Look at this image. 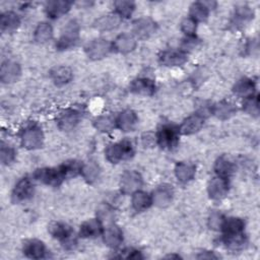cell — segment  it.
<instances>
[{"mask_svg":"<svg viewBox=\"0 0 260 260\" xmlns=\"http://www.w3.org/2000/svg\"><path fill=\"white\" fill-rule=\"evenodd\" d=\"M133 154L134 147L132 143L127 139L109 144L105 149L106 158L112 164H118L123 160H127L131 158Z\"/></svg>","mask_w":260,"mask_h":260,"instance_id":"6da1fadb","label":"cell"},{"mask_svg":"<svg viewBox=\"0 0 260 260\" xmlns=\"http://www.w3.org/2000/svg\"><path fill=\"white\" fill-rule=\"evenodd\" d=\"M21 145L29 150L38 149L43 145L44 133L42 128L37 124H29L25 126L20 132Z\"/></svg>","mask_w":260,"mask_h":260,"instance_id":"7a4b0ae2","label":"cell"},{"mask_svg":"<svg viewBox=\"0 0 260 260\" xmlns=\"http://www.w3.org/2000/svg\"><path fill=\"white\" fill-rule=\"evenodd\" d=\"M79 39V24L76 20H70L63 27L59 39L56 42V48L64 51L76 45Z\"/></svg>","mask_w":260,"mask_h":260,"instance_id":"3957f363","label":"cell"},{"mask_svg":"<svg viewBox=\"0 0 260 260\" xmlns=\"http://www.w3.org/2000/svg\"><path fill=\"white\" fill-rule=\"evenodd\" d=\"M48 232L53 238L59 240L67 249H72L76 245V240L73 237V231L66 223L52 221L48 226Z\"/></svg>","mask_w":260,"mask_h":260,"instance_id":"277c9868","label":"cell"},{"mask_svg":"<svg viewBox=\"0 0 260 260\" xmlns=\"http://www.w3.org/2000/svg\"><path fill=\"white\" fill-rule=\"evenodd\" d=\"M179 128L174 125H162L155 134L156 143L166 149H172L179 141Z\"/></svg>","mask_w":260,"mask_h":260,"instance_id":"5b68a950","label":"cell"},{"mask_svg":"<svg viewBox=\"0 0 260 260\" xmlns=\"http://www.w3.org/2000/svg\"><path fill=\"white\" fill-rule=\"evenodd\" d=\"M113 49L112 43L103 38H96L86 44L84 52L91 60H101L105 58Z\"/></svg>","mask_w":260,"mask_h":260,"instance_id":"8992f818","label":"cell"},{"mask_svg":"<svg viewBox=\"0 0 260 260\" xmlns=\"http://www.w3.org/2000/svg\"><path fill=\"white\" fill-rule=\"evenodd\" d=\"M35 180L50 186H59L64 180L65 177L62 173V170L59 167L57 168H42L38 169L34 173Z\"/></svg>","mask_w":260,"mask_h":260,"instance_id":"52a82bcc","label":"cell"},{"mask_svg":"<svg viewBox=\"0 0 260 260\" xmlns=\"http://www.w3.org/2000/svg\"><path fill=\"white\" fill-rule=\"evenodd\" d=\"M143 180L141 175L134 171H125L120 179V189L124 194H133L134 192L140 190Z\"/></svg>","mask_w":260,"mask_h":260,"instance_id":"ba28073f","label":"cell"},{"mask_svg":"<svg viewBox=\"0 0 260 260\" xmlns=\"http://www.w3.org/2000/svg\"><path fill=\"white\" fill-rule=\"evenodd\" d=\"M133 36L136 39H147L156 31V23L149 17H140L133 22Z\"/></svg>","mask_w":260,"mask_h":260,"instance_id":"9c48e42d","label":"cell"},{"mask_svg":"<svg viewBox=\"0 0 260 260\" xmlns=\"http://www.w3.org/2000/svg\"><path fill=\"white\" fill-rule=\"evenodd\" d=\"M173 198H174V190L172 186L169 184H161L157 186L151 194L152 204H154L157 207L169 206L172 203Z\"/></svg>","mask_w":260,"mask_h":260,"instance_id":"30bf717a","label":"cell"},{"mask_svg":"<svg viewBox=\"0 0 260 260\" xmlns=\"http://www.w3.org/2000/svg\"><path fill=\"white\" fill-rule=\"evenodd\" d=\"M34 193V183L27 178H21L14 186L11 194V198L14 202H21L31 197Z\"/></svg>","mask_w":260,"mask_h":260,"instance_id":"8fae6325","label":"cell"},{"mask_svg":"<svg viewBox=\"0 0 260 260\" xmlns=\"http://www.w3.org/2000/svg\"><path fill=\"white\" fill-rule=\"evenodd\" d=\"M205 118L201 113H195L187 117L178 127L180 134L191 135L198 132L204 125Z\"/></svg>","mask_w":260,"mask_h":260,"instance_id":"7c38bea8","label":"cell"},{"mask_svg":"<svg viewBox=\"0 0 260 260\" xmlns=\"http://www.w3.org/2000/svg\"><path fill=\"white\" fill-rule=\"evenodd\" d=\"M207 192L211 199L220 200L229 192V182L228 179L215 176L212 178L207 186Z\"/></svg>","mask_w":260,"mask_h":260,"instance_id":"4fadbf2b","label":"cell"},{"mask_svg":"<svg viewBox=\"0 0 260 260\" xmlns=\"http://www.w3.org/2000/svg\"><path fill=\"white\" fill-rule=\"evenodd\" d=\"M102 236L104 243L111 248H117L123 242V232L114 222L104 226Z\"/></svg>","mask_w":260,"mask_h":260,"instance_id":"5bb4252c","label":"cell"},{"mask_svg":"<svg viewBox=\"0 0 260 260\" xmlns=\"http://www.w3.org/2000/svg\"><path fill=\"white\" fill-rule=\"evenodd\" d=\"M137 45V39L128 32H123L116 37L112 43V47L115 51L121 54H127L132 52Z\"/></svg>","mask_w":260,"mask_h":260,"instance_id":"9a60e30c","label":"cell"},{"mask_svg":"<svg viewBox=\"0 0 260 260\" xmlns=\"http://www.w3.org/2000/svg\"><path fill=\"white\" fill-rule=\"evenodd\" d=\"M158 60L164 66H181L187 61V54L182 50H167L160 53Z\"/></svg>","mask_w":260,"mask_h":260,"instance_id":"2e32d148","label":"cell"},{"mask_svg":"<svg viewBox=\"0 0 260 260\" xmlns=\"http://www.w3.org/2000/svg\"><path fill=\"white\" fill-rule=\"evenodd\" d=\"M20 65L11 60H6L2 63L0 68V80L3 83H12L20 76Z\"/></svg>","mask_w":260,"mask_h":260,"instance_id":"e0dca14e","label":"cell"},{"mask_svg":"<svg viewBox=\"0 0 260 260\" xmlns=\"http://www.w3.org/2000/svg\"><path fill=\"white\" fill-rule=\"evenodd\" d=\"M80 113L74 109H67L57 118V125L63 131L73 130L79 123Z\"/></svg>","mask_w":260,"mask_h":260,"instance_id":"ac0fdd59","label":"cell"},{"mask_svg":"<svg viewBox=\"0 0 260 260\" xmlns=\"http://www.w3.org/2000/svg\"><path fill=\"white\" fill-rule=\"evenodd\" d=\"M22 252L28 258L41 259L46 256L47 249L41 240L28 239L22 245Z\"/></svg>","mask_w":260,"mask_h":260,"instance_id":"d6986e66","label":"cell"},{"mask_svg":"<svg viewBox=\"0 0 260 260\" xmlns=\"http://www.w3.org/2000/svg\"><path fill=\"white\" fill-rule=\"evenodd\" d=\"M72 3L65 0L49 1L45 5V12L48 17L56 19L65 15L71 8Z\"/></svg>","mask_w":260,"mask_h":260,"instance_id":"ffe728a7","label":"cell"},{"mask_svg":"<svg viewBox=\"0 0 260 260\" xmlns=\"http://www.w3.org/2000/svg\"><path fill=\"white\" fill-rule=\"evenodd\" d=\"M122 18L115 12L102 15L93 22V27L99 31H110L117 28L121 23Z\"/></svg>","mask_w":260,"mask_h":260,"instance_id":"44dd1931","label":"cell"},{"mask_svg":"<svg viewBox=\"0 0 260 260\" xmlns=\"http://www.w3.org/2000/svg\"><path fill=\"white\" fill-rule=\"evenodd\" d=\"M137 121H138L137 115L135 114L134 111L130 109L122 111L116 118L117 128H119L123 132L132 131L135 128Z\"/></svg>","mask_w":260,"mask_h":260,"instance_id":"7402d4cb","label":"cell"},{"mask_svg":"<svg viewBox=\"0 0 260 260\" xmlns=\"http://www.w3.org/2000/svg\"><path fill=\"white\" fill-rule=\"evenodd\" d=\"M103 230H104V225L98 217L90 218L85 220L80 225L79 236L81 238H95L102 235Z\"/></svg>","mask_w":260,"mask_h":260,"instance_id":"603a6c76","label":"cell"},{"mask_svg":"<svg viewBox=\"0 0 260 260\" xmlns=\"http://www.w3.org/2000/svg\"><path fill=\"white\" fill-rule=\"evenodd\" d=\"M130 90L140 95H151L155 91V84L147 77H140L131 82Z\"/></svg>","mask_w":260,"mask_h":260,"instance_id":"cb8c5ba5","label":"cell"},{"mask_svg":"<svg viewBox=\"0 0 260 260\" xmlns=\"http://www.w3.org/2000/svg\"><path fill=\"white\" fill-rule=\"evenodd\" d=\"M211 8H213L211 2H194L190 6L189 17H191L197 23L204 21L207 19Z\"/></svg>","mask_w":260,"mask_h":260,"instance_id":"d4e9b609","label":"cell"},{"mask_svg":"<svg viewBox=\"0 0 260 260\" xmlns=\"http://www.w3.org/2000/svg\"><path fill=\"white\" fill-rule=\"evenodd\" d=\"M237 112V107L231 102L226 100H222L211 108V113L220 120H226L230 119L232 116H234Z\"/></svg>","mask_w":260,"mask_h":260,"instance_id":"484cf974","label":"cell"},{"mask_svg":"<svg viewBox=\"0 0 260 260\" xmlns=\"http://www.w3.org/2000/svg\"><path fill=\"white\" fill-rule=\"evenodd\" d=\"M20 25V17L14 11H6L1 14L0 26L3 32H13Z\"/></svg>","mask_w":260,"mask_h":260,"instance_id":"4316f807","label":"cell"},{"mask_svg":"<svg viewBox=\"0 0 260 260\" xmlns=\"http://www.w3.org/2000/svg\"><path fill=\"white\" fill-rule=\"evenodd\" d=\"M72 70L67 66H56L50 70V78L56 85H64L71 81Z\"/></svg>","mask_w":260,"mask_h":260,"instance_id":"83f0119b","label":"cell"},{"mask_svg":"<svg viewBox=\"0 0 260 260\" xmlns=\"http://www.w3.org/2000/svg\"><path fill=\"white\" fill-rule=\"evenodd\" d=\"M255 88L256 86L253 79L248 77H243L235 83L233 87V91L237 96L247 99L254 94Z\"/></svg>","mask_w":260,"mask_h":260,"instance_id":"f1b7e54d","label":"cell"},{"mask_svg":"<svg viewBox=\"0 0 260 260\" xmlns=\"http://www.w3.org/2000/svg\"><path fill=\"white\" fill-rule=\"evenodd\" d=\"M196 174V168L194 165L189 162H178L175 167V176L181 183H188L191 181Z\"/></svg>","mask_w":260,"mask_h":260,"instance_id":"f546056e","label":"cell"},{"mask_svg":"<svg viewBox=\"0 0 260 260\" xmlns=\"http://www.w3.org/2000/svg\"><path fill=\"white\" fill-rule=\"evenodd\" d=\"M131 195V204L133 209L136 211H144L148 209L152 204L151 195L142 190H138Z\"/></svg>","mask_w":260,"mask_h":260,"instance_id":"4dcf8cb0","label":"cell"},{"mask_svg":"<svg viewBox=\"0 0 260 260\" xmlns=\"http://www.w3.org/2000/svg\"><path fill=\"white\" fill-rule=\"evenodd\" d=\"M214 172L216 176L229 179L235 172V165L226 156H220L214 164Z\"/></svg>","mask_w":260,"mask_h":260,"instance_id":"1f68e13d","label":"cell"},{"mask_svg":"<svg viewBox=\"0 0 260 260\" xmlns=\"http://www.w3.org/2000/svg\"><path fill=\"white\" fill-rule=\"evenodd\" d=\"M80 175L87 183L92 184L99 180L101 175V169L99 165H96L94 161L89 160L82 164Z\"/></svg>","mask_w":260,"mask_h":260,"instance_id":"d6a6232c","label":"cell"},{"mask_svg":"<svg viewBox=\"0 0 260 260\" xmlns=\"http://www.w3.org/2000/svg\"><path fill=\"white\" fill-rule=\"evenodd\" d=\"M53 37V27L49 22H39L34 30V40L37 43L44 44L50 41Z\"/></svg>","mask_w":260,"mask_h":260,"instance_id":"836d02e7","label":"cell"},{"mask_svg":"<svg viewBox=\"0 0 260 260\" xmlns=\"http://www.w3.org/2000/svg\"><path fill=\"white\" fill-rule=\"evenodd\" d=\"M93 126L100 132H111L117 128L116 118L112 115H101L93 120Z\"/></svg>","mask_w":260,"mask_h":260,"instance_id":"e575fe53","label":"cell"},{"mask_svg":"<svg viewBox=\"0 0 260 260\" xmlns=\"http://www.w3.org/2000/svg\"><path fill=\"white\" fill-rule=\"evenodd\" d=\"M244 226H245L244 221L239 217H228V218L224 217L220 230L222 231L223 236L234 235V234L243 233Z\"/></svg>","mask_w":260,"mask_h":260,"instance_id":"d590c367","label":"cell"},{"mask_svg":"<svg viewBox=\"0 0 260 260\" xmlns=\"http://www.w3.org/2000/svg\"><path fill=\"white\" fill-rule=\"evenodd\" d=\"M223 243L231 251H239L245 247V245L247 244V239L244 232L234 235H224Z\"/></svg>","mask_w":260,"mask_h":260,"instance_id":"8d00e7d4","label":"cell"},{"mask_svg":"<svg viewBox=\"0 0 260 260\" xmlns=\"http://www.w3.org/2000/svg\"><path fill=\"white\" fill-rule=\"evenodd\" d=\"M115 13H117L122 19L129 18L135 10V3L132 1L119 0L114 2Z\"/></svg>","mask_w":260,"mask_h":260,"instance_id":"74e56055","label":"cell"},{"mask_svg":"<svg viewBox=\"0 0 260 260\" xmlns=\"http://www.w3.org/2000/svg\"><path fill=\"white\" fill-rule=\"evenodd\" d=\"M234 17H235V22L243 24L253 19L254 11L252 8H250L247 5H241L235 9Z\"/></svg>","mask_w":260,"mask_h":260,"instance_id":"f35d334b","label":"cell"},{"mask_svg":"<svg viewBox=\"0 0 260 260\" xmlns=\"http://www.w3.org/2000/svg\"><path fill=\"white\" fill-rule=\"evenodd\" d=\"M81 167H82V162H79L75 159L67 160L60 166L65 179L70 178V177H75L76 175L80 174Z\"/></svg>","mask_w":260,"mask_h":260,"instance_id":"ab89813d","label":"cell"},{"mask_svg":"<svg viewBox=\"0 0 260 260\" xmlns=\"http://www.w3.org/2000/svg\"><path fill=\"white\" fill-rule=\"evenodd\" d=\"M243 110L252 117L257 118L259 116V99L258 95H251L244 100Z\"/></svg>","mask_w":260,"mask_h":260,"instance_id":"60d3db41","label":"cell"},{"mask_svg":"<svg viewBox=\"0 0 260 260\" xmlns=\"http://www.w3.org/2000/svg\"><path fill=\"white\" fill-rule=\"evenodd\" d=\"M96 214H98V218L103 223V225L112 223L115 217L114 209L109 204H106V203L100 205V207L98 208Z\"/></svg>","mask_w":260,"mask_h":260,"instance_id":"b9f144b4","label":"cell"},{"mask_svg":"<svg viewBox=\"0 0 260 260\" xmlns=\"http://www.w3.org/2000/svg\"><path fill=\"white\" fill-rule=\"evenodd\" d=\"M15 158V150L10 145L2 142L0 149V159L3 165L11 164Z\"/></svg>","mask_w":260,"mask_h":260,"instance_id":"7bdbcfd3","label":"cell"},{"mask_svg":"<svg viewBox=\"0 0 260 260\" xmlns=\"http://www.w3.org/2000/svg\"><path fill=\"white\" fill-rule=\"evenodd\" d=\"M180 27L186 37H195V32L197 29V22L188 16L187 18L182 20Z\"/></svg>","mask_w":260,"mask_h":260,"instance_id":"ee69618b","label":"cell"},{"mask_svg":"<svg viewBox=\"0 0 260 260\" xmlns=\"http://www.w3.org/2000/svg\"><path fill=\"white\" fill-rule=\"evenodd\" d=\"M223 219H224V217L220 212L214 211L210 214V216L208 218V225L212 230H220Z\"/></svg>","mask_w":260,"mask_h":260,"instance_id":"f6af8a7d","label":"cell"},{"mask_svg":"<svg viewBox=\"0 0 260 260\" xmlns=\"http://www.w3.org/2000/svg\"><path fill=\"white\" fill-rule=\"evenodd\" d=\"M197 43H198V41L196 40L195 37H186L183 40L181 50L187 54V52L190 51L191 49H195V47L197 46Z\"/></svg>","mask_w":260,"mask_h":260,"instance_id":"bcb514c9","label":"cell"}]
</instances>
